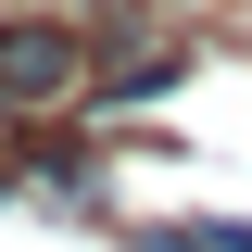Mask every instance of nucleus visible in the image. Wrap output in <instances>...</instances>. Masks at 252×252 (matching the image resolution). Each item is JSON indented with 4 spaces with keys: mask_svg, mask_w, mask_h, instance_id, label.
Segmentation results:
<instances>
[{
    "mask_svg": "<svg viewBox=\"0 0 252 252\" xmlns=\"http://www.w3.org/2000/svg\"><path fill=\"white\" fill-rule=\"evenodd\" d=\"M76 76H89V38L63 13H13L0 26V101H63Z\"/></svg>",
    "mask_w": 252,
    "mask_h": 252,
    "instance_id": "f257e3e1",
    "label": "nucleus"
}]
</instances>
